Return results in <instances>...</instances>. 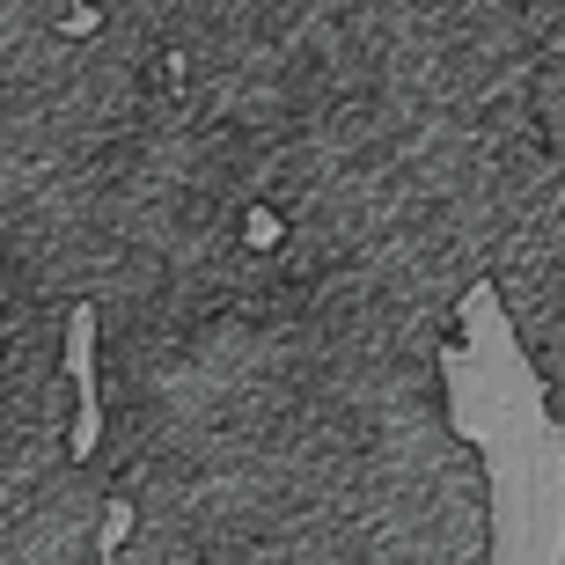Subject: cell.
<instances>
[{"instance_id":"obj_1","label":"cell","mask_w":565,"mask_h":565,"mask_svg":"<svg viewBox=\"0 0 565 565\" xmlns=\"http://www.w3.org/2000/svg\"><path fill=\"white\" fill-rule=\"evenodd\" d=\"M66 382H74V412L104 404V382H96V309L88 301L66 309Z\"/></svg>"},{"instance_id":"obj_2","label":"cell","mask_w":565,"mask_h":565,"mask_svg":"<svg viewBox=\"0 0 565 565\" xmlns=\"http://www.w3.org/2000/svg\"><path fill=\"white\" fill-rule=\"evenodd\" d=\"M126 536H132V507H126V500H110V507H104V536H96V558L110 565L118 551H126Z\"/></svg>"},{"instance_id":"obj_3","label":"cell","mask_w":565,"mask_h":565,"mask_svg":"<svg viewBox=\"0 0 565 565\" xmlns=\"http://www.w3.org/2000/svg\"><path fill=\"white\" fill-rule=\"evenodd\" d=\"M250 243H257V250H273V243H279V221H273V213H250Z\"/></svg>"}]
</instances>
